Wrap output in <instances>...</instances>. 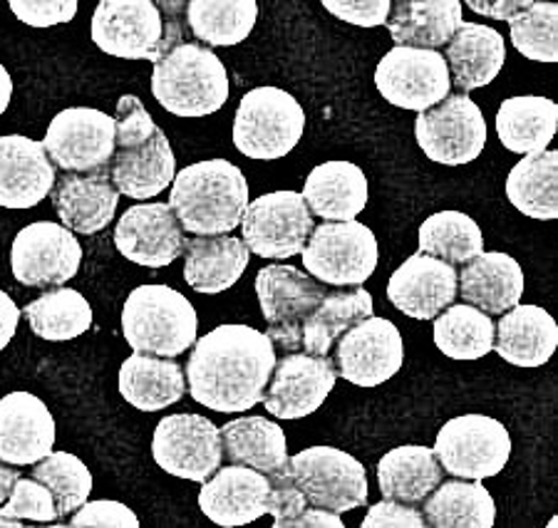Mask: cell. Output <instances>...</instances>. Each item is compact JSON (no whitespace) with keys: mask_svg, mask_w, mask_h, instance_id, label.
I'll return each mask as SVG.
<instances>
[{"mask_svg":"<svg viewBox=\"0 0 558 528\" xmlns=\"http://www.w3.org/2000/svg\"><path fill=\"white\" fill-rule=\"evenodd\" d=\"M17 323H21V308L15 306L11 295L0 291V353L11 345Z\"/></svg>","mask_w":558,"mask_h":528,"instance_id":"54","label":"cell"},{"mask_svg":"<svg viewBox=\"0 0 558 528\" xmlns=\"http://www.w3.org/2000/svg\"><path fill=\"white\" fill-rule=\"evenodd\" d=\"M474 13L497 17V21H517L519 15H524L531 8V0H497V3H484V0H470L466 3Z\"/></svg>","mask_w":558,"mask_h":528,"instance_id":"52","label":"cell"},{"mask_svg":"<svg viewBox=\"0 0 558 528\" xmlns=\"http://www.w3.org/2000/svg\"><path fill=\"white\" fill-rule=\"evenodd\" d=\"M221 452L229 464L251 467L266 477L283 471L288 462L286 434L266 417H239L219 429Z\"/></svg>","mask_w":558,"mask_h":528,"instance_id":"34","label":"cell"},{"mask_svg":"<svg viewBox=\"0 0 558 528\" xmlns=\"http://www.w3.org/2000/svg\"><path fill=\"white\" fill-rule=\"evenodd\" d=\"M177 176V159L167 134L157 132L147 145L128 151H114L110 162L112 186L134 201L155 199Z\"/></svg>","mask_w":558,"mask_h":528,"instance_id":"31","label":"cell"},{"mask_svg":"<svg viewBox=\"0 0 558 528\" xmlns=\"http://www.w3.org/2000/svg\"><path fill=\"white\" fill-rule=\"evenodd\" d=\"M258 21L256 0H192L186 3L189 33L206 48L244 42Z\"/></svg>","mask_w":558,"mask_h":528,"instance_id":"39","label":"cell"},{"mask_svg":"<svg viewBox=\"0 0 558 528\" xmlns=\"http://www.w3.org/2000/svg\"><path fill=\"white\" fill-rule=\"evenodd\" d=\"M445 481V469L432 446L404 444L387 452L377 464V484L385 499L408 506H422Z\"/></svg>","mask_w":558,"mask_h":528,"instance_id":"32","label":"cell"},{"mask_svg":"<svg viewBox=\"0 0 558 528\" xmlns=\"http://www.w3.org/2000/svg\"><path fill=\"white\" fill-rule=\"evenodd\" d=\"M315 229L313 213L299 192H271L248 201L241 236L251 254L286 261L303 254Z\"/></svg>","mask_w":558,"mask_h":528,"instance_id":"12","label":"cell"},{"mask_svg":"<svg viewBox=\"0 0 558 528\" xmlns=\"http://www.w3.org/2000/svg\"><path fill=\"white\" fill-rule=\"evenodd\" d=\"M375 87L387 102L412 112H425L452 93L442 52L402 45H395L380 60L375 70Z\"/></svg>","mask_w":558,"mask_h":528,"instance_id":"14","label":"cell"},{"mask_svg":"<svg viewBox=\"0 0 558 528\" xmlns=\"http://www.w3.org/2000/svg\"><path fill=\"white\" fill-rule=\"evenodd\" d=\"M511 42L534 62H558V5L531 3L524 15L509 23Z\"/></svg>","mask_w":558,"mask_h":528,"instance_id":"44","label":"cell"},{"mask_svg":"<svg viewBox=\"0 0 558 528\" xmlns=\"http://www.w3.org/2000/svg\"><path fill=\"white\" fill-rule=\"evenodd\" d=\"M33 477L52 491L58 506V521H65L89 499L93 474L80 456L52 450L45 459L33 464Z\"/></svg>","mask_w":558,"mask_h":528,"instance_id":"43","label":"cell"},{"mask_svg":"<svg viewBox=\"0 0 558 528\" xmlns=\"http://www.w3.org/2000/svg\"><path fill=\"white\" fill-rule=\"evenodd\" d=\"M288 528H345V524L340 521V514L308 504L299 516L293 518Z\"/></svg>","mask_w":558,"mask_h":528,"instance_id":"53","label":"cell"},{"mask_svg":"<svg viewBox=\"0 0 558 528\" xmlns=\"http://www.w3.org/2000/svg\"><path fill=\"white\" fill-rule=\"evenodd\" d=\"M457 293L466 306H474L487 316H504L519 306L524 295V271L509 254L482 250L459 271Z\"/></svg>","mask_w":558,"mask_h":528,"instance_id":"25","label":"cell"},{"mask_svg":"<svg viewBox=\"0 0 558 528\" xmlns=\"http://www.w3.org/2000/svg\"><path fill=\"white\" fill-rule=\"evenodd\" d=\"M328 293V285L295 266H264L256 275V295L268 323V337L283 353L301 351L303 323Z\"/></svg>","mask_w":558,"mask_h":528,"instance_id":"9","label":"cell"},{"mask_svg":"<svg viewBox=\"0 0 558 528\" xmlns=\"http://www.w3.org/2000/svg\"><path fill=\"white\" fill-rule=\"evenodd\" d=\"M276 360L266 333L251 326H219L192 345L184 367L186 390L206 409L239 415L260 405Z\"/></svg>","mask_w":558,"mask_h":528,"instance_id":"1","label":"cell"},{"mask_svg":"<svg viewBox=\"0 0 558 528\" xmlns=\"http://www.w3.org/2000/svg\"><path fill=\"white\" fill-rule=\"evenodd\" d=\"M83 263V246L62 223L35 221L17 231L11 248L13 279L28 288H60Z\"/></svg>","mask_w":558,"mask_h":528,"instance_id":"13","label":"cell"},{"mask_svg":"<svg viewBox=\"0 0 558 528\" xmlns=\"http://www.w3.org/2000/svg\"><path fill=\"white\" fill-rule=\"evenodd\" d=\"M373 316V295L365 288H332L303 323L301 351L328 357L338 337L360 320Z\"/></svg>","mask_w":558,"mask_h":528,"instance_id":"36","label":"cell"},{"mask_svg":"<svg viewBox=\"0 0 558 528\" xmlns=\"http://www.w3.org/2000/svg\"><path fill=\"white\" fill-rule=\"evenodd\" d=\"M305 112L293 95L278 87H256L239 102L233 118V145L241 155L274 162L299 147Z\"/></svg>","mask_w":558,"mask_h":528,"instance_id":"5","label":"cell"},{"mask_svg":"<svg viewBox=\"0 0 558 528\" xmlns=\"http://www.w3.org/2000/svg\"><path fill=\"white\" fill-rule=\"evenodd\" d=\"M56 446V419L31 392H11L0 400V462L33 467Z\"/></svg>","mask_w":558,"mask_h":528,"instance_id":"21","label":"cell"},{"mask_svg":"<svg viewBox=\"0 0 558 528\" xmlns=\"http://www.w3.org/2000/svg\"><path fill=\"white\" fill-rule=\"evenodd\" d=\"M93 42L122 60H159L165 17L151 0H102L93 13Z\"/></svg>","mask_w":558,"mask_h":528,"instance_id":"17","label":"cell"},{"mask_svg":"<svg viewBox=\"0 0 558 528\" xmlns=\"http://www.w3.org/2000/svg\"><path fill=\"white\" fill-rule=\"evenodd\" d=\"M268 481H271V491H268L266 514L274 516V528H288L293 518L308 506V499L293 484L291 477L286 474V467L283 471L271 474Z\"/></svg>","mask_w":558,"mask_h":528,"instance_id":"49","label":"cell"},{"mask_svg":"<svg viewBox=\"0 0 558 528\" xmlns=\"http://www.w3.org/2000/svg\"><path fill=\"white\" fill-rule=\"evenodd\" d=\"M151 456L172 477L204 484L223 459L219 427L192 412L169 415L151 437Z\"/></svg>","mask_w":558,"mask_h":528,"instance_id":"15","label":"cell"},{"mask_svg":"<svg viewBox=\"0 0 558 528\" xmlns=\"http://www.w3.org/2000/svg\"><path fill=\"white\" fill-rule=\"evenodd\" d=\"M122 333L132 353L174 360L196 343L199 318L184 293L169 285H140L124 300Z\"/></svg>","mask_w":558,"mask_h":528,"instance_id":"4","label":"cell"},{"mask_svg":"<svg viewBox=\"0 0 558 528\" xmlns=\"http://www.w3.org/2000/svg\"><path fill=\"white\" fill-rule=\"evenodd\" d=\"M268 491H271V481L266 474L241 467V464H229L204 481L199 508L209 521L223 528L246 526L266 514Z\"/></svg>","mask_w":558,"mask_h":528,"instance_id":"22","label":"cell"},{"mask_svg":"<svg viewBox=\"0 0 558 528\" xmlns=\"http://www.w3.org/2000/svg\"><path fill=\"white\" fill-rule=\"evenodd\" d=\"M437 351L452 360H480L494 351V320L474 306L452 303L435 318Z\"/></svg>","mask_w":558,"mask_h":528,"instance_id":"42","label":"cell"},{"mask_svg":"<svg viewBox=\"0 0 558 528\" xmlns=\"http://www.w3.org/2000/svg\"><path fill=\"white\" fill-rule=\"evenodd\" d=\"M336 372L357 388H377L400 372L404 345L398 326L387 318L371 316L348 328L338 337Z\"/></svg>","mask_w":558,"mask_h":528,"instance_id":"16","label":"cell"},{"mask_svg":"<svg viewBox=\"0 0 558 528\" xmlns=\"http://www.w3.org/2000/svg\"><path fill=\"white\" fill-rule=\"evenodd\" d=\"M507 199L529 219L558 217V151L526 155L507 176Z\"/></svg>","mask_w":558,"mask_h":528,"instance_id":"38","label":"cell"},{"mask_svg":"<svg viewBox=\"0 0 558 528\" xmlns=\"http://www.w3.org/2000/svg\"><path fill=\"white\" fill-rule=\"evenodd\" d=\"M17 21L31 28H52L70 23L77 15V0H11L8 3Z\"/></svg>","mask_w":558,"mask_h":528,"instance_id":"48","label":"cell"},{"mask_svg":"<svg viewBox=\"0 0 558 528\" xmlns=\"http://www.w3.org/2000/svg\"><path fill=\"white\" fill-rule=\"evenodd\" d=\"M0 514L8 518H17V521H38V524H56L58 521V506L52 499V491L40 484L38 479H17L11 491V496Z\"/></svg>","mask_w":558,"mask_h":528,"instance_id":"45","label":"cell"},{"mask_svg":"<svg viewBox=\"0 0 558 528\" xmlns=\"http://www.w3.org/2000/svg\"><path fill=\"white\" fill-rule=\"evenodd\" d=\"M11 97H13V79H11V75H8V70L0 65V114L8 110Z\"/></svg>","mask_w":558,"mask_h":528,"instance_id":"56","label":"cell"},{"mask_svg":"<svg viewBox=\"0 0 558 528\" xmlns=\"http://www.w3.org/2000/svg\"><path fill=\"white\" fill-rule=\"evenodd\" d=\"M303 266L315 281L332 288H360L377 268L380 246L365 223L323 221L303 248Z\"/></svg>","mask_w":558,"mask_h":528,"instance_id":"6","label":"cell"},{"mask_svg":"<svg viewBox=\"0 0 558 528\" xmlns=\"http://www.w3.org/2000/svg\"><path fill=\"white\" fill-rule=\"evenodd\" d=\"M445 474L454 479L484 481L497 477L511 456V437L499 419L462 415L439 429L432 446Z\"/></svg>","mask_w":558,"mask_h":528,"instance_id":"7","label":"cell"},{"mask_svg":"<svg viewBox=\"0 0 558 528\" xmlns=\"http://www.w3.org/2000/svg\"><path fill=\"white\" fill-rule=\"evenodd\" d=\"M422 516L432 528H492L497 504L482 481L452 479L422 501Z\"/></svg>","mask_w":558,"mask_h":528,"instance_id":"37","label":"cell"},{"mask_svg":"<svg viewBox=\"0 0 558 528\" xmlns=\"http://www.w3.org/2000/svg\"><path fill=\"white\" fill-rule=\"evenodd\" d=\"M558 130V107L548 97L521 95L504 100L497 112L499 142L514 155L548 149Z\"/></svg>","mask_w":558,"mask_h":528,"instance_id":"35","label":"cell"},{"mask_svg":"<svg viewBox=\"0 0 558 528\" xmlns=\"http://www.w3.org/2000/svg\"><path fill=\"white\" fill-rule=\"evenodd\" d=\"M58 169L45 155L43 142L21 134L0 137V206L3 209H33L52 192Z\"/></svg>","mask_w":558,"mask_h":528,"instance_id":"23","label":"cell"},{"mask_svg":"<svg viewBox=\"0 0 558 528\" xmlns=\"http://www.w3.org/2000/svg\"><path fill=\"white\" fill-rule=\"evenodd\" d=\"M323 8L338 21L357 28H380L387 23L392 3L390 0H323Z\"/></svg>","mask_w":558,"mask_h":528,"instance_id":"50","label":"cell"},{"mask_svg":"<svg viewBox=\"0 0 558 528\" xmlns=\"http://www.w3.org/2000/svg\"><path fill=\"white\" fill-rule=\"evenodd\" d=\"M558 347V326L538 306H514L494 323V351L517 367H542Z\"/></svg>","mask_w":558,"mask_h":528,"instance_id":"27","label":"cell"},{"mask_svg":"<svg viewBox=\"0 0 558 528\" xmlns=\"http://www.w3.org/2000/svg\"><path fill=\"white\" fill-rule=\"evenodd\" d=\"M151 95L177 118H206L229 100L227 67L211 48L186 40L155 62Z\"/></svg>","mask_w":558,"mask_h":528,"instance_id":"3","label":"cell"},{"mask_svg":"<svg viewBox=\"0 0 558 528\" xmlns=\"http://www.w3.org/2000/svg\"><path fill=\"white\" fill-rule=\"evenodd\" d=\"M251 250L236 236H192L184 248V279L196 293H223L248 268Z\"/></svg>","mask_w":558,"mask_h":528,"instance_id":"30","label":"cell"},{"mask_svg":"<svg viewBox=\"0 0 558 528\" xmlns=\"http://www.w3.org/2000/svg\"><path fill=\"white\" fill-rule=\"evenodd\" d=\"M65 526L72 528H140V516L120 501L100 499L85 501L75 514L68 518Z\"/></svg>","mask_w":558,"mask_h":528,"instance_id":"47","label":"cell"},{"mask_svg":"<svg viewBox=\"0 0 558 528\" xmlns=\"http://www.w3.org/2000/svg\"><path fill=\"white\" fill-rule=\"evenodd\" d=\"M484 250L482 229L462 211H439L420 226L417 254L439 258L449 266L470 263Z\"/></svg>","mask_w":558,"mask_h":528,"instance_id":"41","label":"cell"},{"mask_svg":"<svg viewBox=\"0 0 558 528\" xmlns=\"http://www.w3.org/2000/svg\"><path fill=\"white\" fill-rule=\"evenodd\" d=\"M442 58L449 70V83L457 87L454 93L470 95L497 79L507 60V45L499 30L462 21L447 42Z\"/></svg>","mask_w":558,"mask_h":528,"instance_id":"26","label":"cell"},{"mask_svg":"<svg viewBox=\"0 0 558 528\" xmlns=\"http://www.w3.org/2000/svg\"><path fill=\"white\" fill-rule=\"evenodd\" d=\"M462 8L459 0H395L385 28L395 45L439 52L462 25Z\"/></svg>","mask_w":558,"mask_h":528,"instance_id":"28","label":"cell"},{"mask_svg":"<svg viewBox=\"0 0 558 528\" xmlns=\"http://www.w3.org/2000/svg\"><path fill=\"white\" fill-rule=\"evenodd\" d=\"M286 474L311 506L345 514L367 504V474L353 454L336 446H311L288 456Z\"/></svg>","mask_w":558,"mask_h":528,"instance_id":"8","label":"cell"},{"mask_svg":"<svg viewBox=\"0 0 558 528\" xmlns=\"http://www.w3.org/2000/svg\"><path fill=\"white\" fill-rule=\"evenodd\" d=\"M31 330L50 343H68L85 335L93 326V308L75 288H50L40 298L31 300L23 310Z\"/></svg>","mask_w":558,"mask_h":528,"instance_id":"40","label":"cell"},{"mask_svg":"<svg viewBox=\"0 0 558 528\" xmlns=\"http://www.w3.org/2000/svg\"><path fill=\"white\" fill-rule=\"evenodd\" d=\"M301 196L313 219L355 221L367 206V179L353 162H326L305 179Z\"/></svg>","mask_w":558,"mask_h":528,"instance_id":"29","label":"cell"},{"mask_svg":"<svg viewBox=\"0 0 558 528\" xmlns=\"http://www.w3.org/2000/svg\"><path fill=\"white\" fill-rule=\"evenodd\" d=\"M186 241L172 206L161 201L130 206L114 226L117 250L144 268L172 266L179 256H184Z\"/></svg>","mask_w":558,"mask_h":528,"instance_id":"19","label":"cell"},{"mask_svg":"<svg viewBox=\"0 0 558 528\" xmlns=\"http://www.w3.org/2000/svg\"><path fill=\"white\" fill-rule=\"evenodd\" d=\"M159 127L151 120L147 107L142 105L140 97L124 95L117 102L114 114V151L137 149L155 137Z\"/></svg>","mask_w":558,"mask_h":528,"instance_id":"46","label":"cell"},{"mask_svg":"<svg viewBox=\"0 0 558 528\" xmlns=\"http://www.w3.org/2000/svg\"><path fill=\"white\" fill-rule=\"evenodd\" d=\"M169 206L184 234L229 236L246 213L248 182L229 159H206L174 176Z\"/></svg>","mask_w":558,"mask_h":528,"instance_id":"2","label":"cell"},{"mask_svg":"<svg viewBox=\"0 0 558 528\" xmlns=\"http://www.w3.org/2000/svg\"><path fill=\"white\" fill-rule=\"evenodd\" d=\"M363 528H425V516L417 506L400 504V501L385 499L380 504L367 508L363 518Z\"/></svg>","mask_w":558,"mask_h":528,"instance_id":"51","label":"cell"},{"mask_svg":"<svg viewBox=\"0 0 558 528\" xmlns=\"http://www.w3.org/2000/svg\"><path fill=\"white\" fill-rule=\"evenodd\" d=\"M387 298L415 320H435L457 303V268L427 254H412L387 281Z\"/></svg>","mask_w":558,"mask_h":528,"instance_id":"20","label":"cell"},{"mask_svg":"<svg viewBox=\"0 0 558 528\" xmlns=\"http://www.w3.org/2000/svg\"><path fill=\"white\" fill-rule=\"evenodd\" d=\"M45 155L65 174L110 169L114 157V118L95 107H68L52 118L43 139Z\"/></svg>","mask_w":558,"mask_h":528,"instance_id":"11","label":"cell"},{"mask_svg":"<svg viewBox=\"0 0 558 528\" xmlns=\"http://www.w3.org/2000/svg\"><path fill=\"white\" fill-rule=\"evenodd\" d=\"M17 479H21V471H17V467H11V464L0 462V506H3L8 496H11V491H13Z\"/></svg>","mask_w":558,"mask_h":528,"instance_id":"55","label":"cell"},{"mask_svg":"<svg viewBox=\"0 0 558 528\" xmlns=\"http://www.w3.org/2000/svg\"><path fill=\"white\" fill-rule=\"evenodd\" d=\"M50 194L62 226L80 236H93L110 226L120 204V192L112 186L110 169L60 176Z\"/></svg>","mask_w":558,"mask_h":528,"instance_id":"24","label":"cell"},{"mask_svg":"<svg viewBox=\"0 0 558 528\" xmlns=\"http://www.w3.org/2000/svg\"><path fill=\"white\" fill-rule=\"evenodd\" d=\"M186 392L184 370L172 357L132 353L120 367V395L134 409L159 412L177 405Z\"/></svg>","mask_w":558,"mask_h":528,"instance_id":"33","label":"cell"},{"mask_svg":"<svg viewBox=\"0 0 558 528\" xmlns=\"http://www.w3.org/2000/svg\"><path fill=\"white\" fill-rule=\"evenodd\" d=\"M338 372L330 357L303 351L278 357L260 405L276 419H303L318 412L336 388Z\"/></svg>","mask_w":558,"mask_h":528,"instance_id":"18","label":"cell"},{"mask_svg":"<svg viewBox=\"0 0 558 528\" xmlns=\"http://www.w3.org/2000/svg\"><path fill=\"white\" fill-rule=\"evenodd\" d=\"M415 137L432 162L464 167L484 151L487 122L470 95L449 93L442 102L417 114Z\"/></svg>","mask_w":558,"mask_h":528,"instance_id":"10","label":"cell"}]
</instances>
